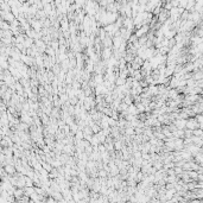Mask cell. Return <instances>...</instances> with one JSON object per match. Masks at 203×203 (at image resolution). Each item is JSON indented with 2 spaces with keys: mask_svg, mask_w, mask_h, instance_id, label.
<instances>
[{
  "mask_svg": "<svg viewBox=\"0 0 203 203\" xmlns=\"http://www.w3.org/2000/svg\"><path fill=\"white\" fill-rule=\"evenodd\" d=\"M186 128H189L190 131H196V130H198L200 128V122L197 121V119H194V118H191V119H188L186 120Z\"/></svg>",
  "mask_w": 203,
  "mask_h": 203,
  "instance_id": "obj_1",
  "label": "cell"
},
{
  "mask_svg": "<svg viewBox=\"0 0 203 203\" xmlns=\"http://www.w3.org/2000/svg\"><path fill=\"white\" fill-rule=\"evenodd\" d=\"M175 125H176V127L178 128V130H184L185 127H186V120H184V119H177L176 121H175Z\"/></svg>",
  "mask_w": 203,
  "mask_h": 203,
  "instance_id": "obj_2",
  "label": "cell"
},
{
  "mask_svg": "<svg viewBox=\"0 0 203 203\" xmlns=\"http://www.w3.org/2000/svg\"><path fill=\"white\" fill-rule=\"evenodd\" d=\"M5 171H6L8 175H13L14 171H16V167H14L13 165H6V166H5Z\"/></svg>",
  "mask_w": 203,
  "mask_h": 203,
  "instance_id": "obj_3",
  "label": "cell"
},
{
  "mask_svg": "<svg viewBox=\"0 0 203 203\" xmlns=\"http://www.w3.org/2000/svg\"><path fill=\"white\" fill-rule=\"evenodd\" d=\"M147 29H148V26H147V25H144L142 29H140V30L137 32V36H138V37H140L142 35H144V33L147 31Z\"/></svg>",
  "mask_w": 203,
  "mask_h": 203,
  "instance_id": "obj_4",
  "label": "cell"
},
{
  "mask_svg": "<svg viewBox=\"0 0 203 203\" xmlns=\"http://www.w3.org/2000/svg\"><path fill=\"white\" fill-rule=\"evenodd\" d=\"M126 132H127L128 134H133V133H134V130H133V128H128Z\"/></svg>",
  "mask_w": 203,
  "mask_h": 203,
  "instance_id": "obj_5",
  "label": "cell"
}]
</instances>
